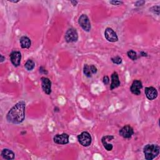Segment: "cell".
I'll return each instance as SVG.
<instances>
[{
  "instance_id": "obj_29",
  "label": "cell",
  "mask_w": 160,
  "mask_h": 160,
  "mask_svg": "<svg viewBox=\"0 0 160 160\" xmlns=\"http://www.w3.org/2000/svg\"><path fill=\"white\" fill-rule=\"evenodd\" d=\"M71 2L72 3V4L74 6H76L77 4H78V1H71Z\"/></svg>"
},
{
  "instance_id": "obj_28",
  "label": "cell",
  "mask_w": 160,
  "mask_h": 160,
  "mask_svg": "<svg viewBox=\"0 0 160 160\" xmlns=\"http://www.w3.org/2000/svg\"><path fill=\"white\" fill-rule=\"evenodd\" d=\"M140 54H141V56H143V57H146V56H148L147 53H146V52H144V51H141V52H140Z\"/></svg>"
},
{
  "instance_id": "obj_20",
  "label": "cell",
  "mask_w": 160,
  "mask_h": 160,
  "mask_svg": "<svg viewBox=\"0 0 160 160\" xmlns=\"http://www.w3.org/2000/svg\"><path fill=\"white\" fill-rule=\"evenodd\" d=\"M111 61H112L114 64H120L122 63V58H121V57L118 56L112 58L111 59Z\"/></svg>"
},
{
  "instance_id": "obj_19",
  "label": "cell",
  "mask_w": 160,
  "mask_h": 160,
  "mask_svg": "<svg viewBox=\"0 0 160 160\" xmlns=\"http://www.w3.org/2000/svg\"><path fill=\"white\" fill-rule=\"evenodd\" d=\"M127 55L129 59H131L132 61H136L138 59V55L137 53L133 51V50H129L127 52Z\"/></svg>"
},
{
  "instance_id": "obj_8",
  "label": "cell",
  "mask_w": 160,
  "mask_h": 160,
  "mask_svg": "<svg viewBox=\"0 0 160 160\" xmlns=\"http://www.w3.org/2000/svg\"><path fill=\"white\" fill-rule=\"evenodd\" d=\"M119 135L124 138L129 139L134 134L133 128L129 124L125 125L119 130Z\"/></svg>"
},
{
  "instance_id": "obj_15",
  "label": "cell",
  "mask_w": 160,
  "mask_h": 160,
  "mask_svg": "<svg viewBox=\"0 0 160 160\" xmlns=\"http://www.w3.org/2000/svg\"><path fill=\"white\" fill-rule=\"evenodd\" d=\"M1 157L4 159H14L15 158V154L14 152L9 149L5 148L3 149L1 152Z\"/></svg>"
},
{
  "instance_id": "obj_2",
  "label": "cell",
  "mask_w": 160,
  "mask_h": 160,
  "mask_svg": "<svg viewBox=\"0 0 160 160\" xmlns=\"http://www.w3.org/2000/svg\"><path fill=\"white\" fill-rule=\"evenodd\" d=\"M144 158L147 160H152L159 154V147L157 144H148L143 148Z\"/></svg>"
},
{
  "instance_id": "obj_1",
  "label": "cell",
  "mask_w": 160,
  "mask_h": 160,
  "mask_svg": "<svg viewBox=\"0 0 160 160\" xmlns=\"http://www.w3.org/2000/svg\"><path fill=\"white\" fill-rule=\"evenodd\" d=\"M26 103L24 101L17 102L9 111L6 116V119L12 124H20L25 118Z\"/></svg>"
},
{
  "instance_id": "obj_3",
  "label": "cell",
  "mask_w": 160,
  "mask_h": 160,
  "mask_svg": "<svg viewBox=\"0 0 160 160\" xmlns=\"http://www.w3.org/2000/svg\"><path fill=\"white\" fill-rule=\"evenodd\" d=\"M78 140L82 146L88 147L91 144L92 138L88 132L83 131L78 136Z\"/></svg>"
},
{
  "instance_id": "obj_31",
  "label": "cell",
  "mask_w": 160,
  "mask_h": 160,
  "mask_svg": "<svg viewBox=\"0 0 160 160\" xmlns=\"http://www.w3.org/2000/svg\"><path fill=\"white\" fill-rule=\"evenodd\" d=\"M59 109L58 107H56V108H54V111H56V112L59 111Z\"/></svg>"
},
{
  "instance_id": "obj_16",
  "label": "cell",
  "mask_w": 160,
  "mask_h": 160,
  "mask_svg": "<svg viewBox=\"0 0 160 160\" xmlns=\"http://www.w3.org/2000/svg\"><path fill=\"white\" fill-rule=\"evenodd\" d=\"M19 43L21 48L22 49H29L31 45V39L26 36L21 37L19 39Z\"/></svg>"
},
{
  "instance_id": "obj_17",
  "label": "cell",
  "mask_w": 160,
  "mask_h": 160,
  "mask_svg": "<svg viewBox=\"0 0 160 160\" xmlns=\"http://www.w3.org/2000/svg\"><path fill=\"white\" fill-rule=\"evenodd\" d=\"M26 69L28 71H32L35 67V63L32 59H28L24 64Z\"/></svg>"
},
{
  "instance_id": "obj_12",
  "label": "cell",
  "mask_w": 160,
  "mask_h": 160,
  "mask_svg": "<svg viewBox=\"0 0 160 160\" xmlns=\"http://www.w3.org/2000/svg\"><path fill=\"white\" fill-rule=\"evenodd\" d=\"M144 93L146 98L149 100L155 99L158 97V94L156 89L152 86L145 88Z\"/></svg>"
},
{
  "instance_id": "obj_7",
  "label": "cell",
  "mask_w": 160,
  "mask_h": 160,
  "mask_svg": "<svg viewBox=\"0 0 160 160\" xmlns=\"http://www.w3.org/2000/svg\"><path fill=\"white\" fill-rule=\"evenodd\" d=\"M69 135L66 133L57 134L53 138L54 142L57 144L64 145L69 142Z\"/></svg>"
},
{
  "instance_id": "obj_26",
  "label": "cell",
  "mask_w": 160,
  "mask_h": 160,
  "mask_svg": "<svg viewBox=\"0 0 160 160\" xmlns=\"http://www.w3.org/2000/svg\"><path fill=\"white\" fill-rule=\"evenodd\" d=\"M144 3H145V1H143V0L138 1L135 2V6H141L144 5Z\"/></svg>"
},
{
  "instance_id": "obj_6",
  "label": "cell",
  "mask_w": 160,
  "mask_h": 160,
  "mask_svg": "<svg viewBox=\"0 0 160 160\" xmlns=\"http://www.w3.org/2000/svg\"><path fill=\"white\" fill-rule=\"evenodd\" d=\"M104 37L109 42H114L118 41L116 32L111 28H106L104 31Z\"/></svg>"
},
{
  "instance_id": "obj_18",
  "label": "cell",
  "mask_w": 160,
  "mask_h": 160,
  "mask_svg": "<svg viewBox=\"0 0 160 160\" xmlns=\"http://www.w3.org/2000/svg\"><path fill=\"white\" fill-rule=\"evenodd\" d=\"M83 73L85 74L86 76L90 78L92 76V73L90 69V66L88 64H85L83 67Z\"/></svg>"
},
{
  "instance_id": "obj_24",
  "label": "cell",
  "mask_w": 160,
  "mask_h": 160,
  "mask_svg": "<svg viewBox=\"0 0 160 160\" xmlns=\"http://www.w3.org/2000/svg\"><path fill=\"white\" fill-rule=\"evenodd\" d=\"M109 3L112 5L117 6V5H120V4H123V2L121 1H110Z\"/></svg>"
},
{
  "instance_id": "obj_27",
  "label": "cell",
  "mask_w": 160,
  "mask_h": 160,
  "mask_svg": "<svg viewBox=\"0 0 160 160\" xmlns=\"http://www.w3.org/2000/svg\"><path fill=\"white\" fill-rule=\"evenodd\" d=\"M4 60H5V57L3 55L1 54V56H0V62H2Z\"/></svg>"
},
{
  "instance_id": "obj_4",
  "label": "cell",
  "mask_w": 160,
  "mask_h": 160,
  "mask_svg": "<svg viewBox=\"0 0 160 160\" xmlns=\"http://www.w3.org/2000/svg\"><path fill=\"white\" fill-rule=\"evenodd\" d=\"M79 26L86 32H89L91 29V25L89 18L86 14H82L78 19Z\"/></svg>"
},
{
  "instance_id": "obj_13",
  "label": "cell",
  "mask_w": 160,
  "mask_h": 160,
  "mask_svg": "<svg viewBox=\"0 0 160 160\" xmlns=\"http://www.w3.org/2000/svg\"><path fill=\"white\" fill-rule=\"evenodd\" d=\"M114 138V137L112 135H107V136H104L101 138V142L104 146V148L108 151H111L112 149V144L108 143V141H110L111 140H112Z\"/></svg>"
},
{
  "instance_id": "obj_22",
  "label": "cell",
  "mask_w": 160,
  "mask_h": 160,
  "mask_svg": "<svg viewBox=\"0 0 160 160\" xmlns=\"http://www.w3.org/2000/svg\"><path fill=\"white\" fill-rule=\"evenodd\" d=\"M89 66H90V69H91V71L92 74H96V73L97 72V71H98V69H97V68L95 66V65L91 64V65H89Z\"/></svg>"
},
{
  "instance_id": "obj_25",
  "label": "cell",
  "mask_w": 160,
  "mask_h": 160,
  "mask_svg": "<svg viewBox=\"0 0 160 160\" xmlns=\"http://www.w3.org/2000/svg\"><path fill=\"white\" fill-rule=\"evenodd\" d=\"M102 82H103L104 84H105V85L108 84L109 82V77L108 76H104L103 77V78H102Z\"/></svg>"
},
{
  "instance_id": "obj_11",
  "label": "cell",
  "mask_w": 160,
  "mask_h": 160,
  "mask_svg": "<svg viewBox=\"0 0 160 160\" xmlns=\"http://www.w3.org/2000/svg\"><path fill=\"white\" fill-rule=\"evenodd\" d=\"M9 56L11 62L14 67H18L20 65L21 60V54L19 51H12L11 52Z\"/></svg>"
},
{
  "instance_id": "obj_9",
  "label": "cell",
  "mask_w": 160,
  "mask_h": 160,
  "mask_svg": "<svg viewBox=\"0 0 160 160\" xmlns=\"http://www.w3.org/2000/svg\"><path fill=\"white\" fill-rule=\"evenodd\" d=\"M41 87L45 94L49 95L51 93V81L46 77H41Z\"/></svg>"
},
{
  "instance_id": "obj_14",
  "label": "cell",
  "mask_w": 160,
  "mask_h": 160,
  "mask_svg": "<svg viewBox=\"0 0 160 160\" xmlns=\"http://www.w3.org/2000/svg\"><path fill=\"white\" fill-rule=\"evenodd\" d=\"M111 83L110 84V89L112 91L114 89L118 88L121 84V82L119 79V76L117 72H114L111 74Z\"/></svg>"
},
{
  "instance_id": "obj_5",
  "label": "cell",
  "mask_w": 160,
  "mask_h": 160,
  "mask_svg": "<svg viewBox=\"0 0 160 160\" xmlns=\"http://www.w3.org/2000/svg\"><path fill=\"white\" fill-rule=\"evenodd\" d=\"M64 38L67 42H74L78 39V34L75 29L71 28L66 31Z\"/></svg>"
},
{
  "instance_id": "obj_30",
  "label": "cell",
  "mask_w": 160,
  "mask_h": 160,
  "mask_svg": "<svg viewBox=\"0 0 160 160\" xmlns=\"http://www.w3.org/2000/svg\"><path fill=\"white\" fill-rule=\"evenodd\" d=\"M9 1L12 2H14V3H16V2H18L19 1H11V0H9Z\"/></svg>"
},
{
  "instance_id": "obj_21",
  "label": "cell",
  "mask_w": 160,
  "mask_h": 160,
  "mask_svg": "<svg viewBox=\"0 0 160 160\" xmlns=\"http://www.w3.org/2000/svg\"><path fill=\"white\" fill-rule=\"evenodd\" d=\"M150 11L153 12L154 14L159 15V6H155L152 7L150 9Z\"/></svg>"
},
{
  "instance_id": "obj_10",
  "label": "cell",
  "mask_w": 160,
  "mask_h": 160,
  "mask_svg": "<svg viewBox=\"0 0 160 160\" xmlns=\"http://www.w3.org/2000/svg\"><path fill=\"white\" fill-rule=\"evenodd\" d=\"M142 88V82L140 80L135 79L133 81L131 87H130V91L131 92L136 96H139L141 94V89Z\"/></svg>"
},
{
  "instance_id": "obj_23",
  "label": "cell",
  "mask_w": 160,
  "mask_h": 160,
  "mask_svg": "<svg viewBox=\"0 0 160 160\" xmlns=\"http://www.w3.org/2000/svg\"><path fill=\"white\" fill-rule=\"evenodd\" d=\"M39 71L41 74H48V71L43 67V66H41L39 68Z\"/></svg>"
}]
</instances>
